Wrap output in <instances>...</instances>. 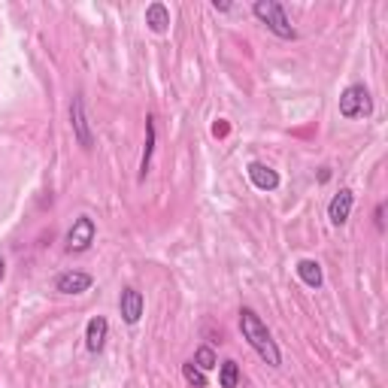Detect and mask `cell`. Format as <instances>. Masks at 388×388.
Segmentation results:
<instances>
[{"label": "cell", "mask_w": 388, "mask_h": 388, "mask_svg": "<svg viewBox=\"0 0 388 388\" xmlns=\"http://www.w3.org/2000/svg\"><path fill=\"white\" fill-rule=\"evenodd\" d=\"M297 276H300V282H303V285H310V288H322V285H325L322 264H319V261H312V258H303V261L297 264Z\"/></svg>", "instance_id": "12"}, {"label": "cell", "mask_w": 388, "mask_h": 388, "mask_svg": "<svg viewBox=\"0 0 388 388\" xmlns=\"http://www.w3.org/2000/svg\"><path fill=\"white\" fill-rule=\"evenodd\" d=\"M370 113H373V101L364 85L355 82L340 94V116L343 118H358V116H370Z\"/></svg>", "instance_id": "3"}, {"label": "cell", "mask_w": 388, "mask_h": 388, "mask_svg": "<svg viewBox=\"0 0 388 388\" xmlns=\"http://www.w3.org/2000/svg\"><path fill=\"white\" fill-rule=\"evenodd\" d=\"M213 9L215 12H230V4L228 0H213Z\"/></svg>", "instance_id": "17"}, {"label": "cell", "mask_w": 388, "mask_h": 388, "mask_svg": "<svg viewBox=\"0 0 388 388\" xmlns=\"http://www.w3.org/2000/svg\"><path fill=\"white\" fill-rule=\"evenodd\" d=\"M240 331H242V340L264 358V364H270V367H279V364H282V355H279V346H276L273 334L267 331V325L261 322V315L255 310H249V307L240 310Z\"/></svg>", "instance_id": "1"}, {"label": "cell", "mask_w": 388, "mask_h": 388, "mask_svg": "<svg viewBox=\"0 0 388 388\" xmlns=\"http://www.w3.org/2000/svg\"><path fill=\"white\" fill-rule=\"evenodd\" d=\"M4 276H6V261L0 258V282H4Z\"/></svg>", "instance_id": "20"}, {"label": "cell", "mask_w": 388, "mask_h": 388, "mask_svg": "<svg viewBox=\"0 0 388 388\" xmlns=\"http://www.w3.org/2000/svg\"><path fill=\"white\" fill-rule=\"evenodd\" d=\"M382 213H385V203L376 206V228H379V230H382V225H385V222H382Z\"/></svg>", "instance_id": "18"}, {"label": "cell", "mask_w": 388, "mask_h": 388, "mask_svg": "<svg viewBox=\"0 0 388 388\" xmlns=\"http://www.w3.org/2000/svg\"><path fill=\"white\" fill-rule=\"evenodd\" d=\"M218 385L222 388H237L240 385V364L237 361H222L218 364Z\"/></svg>", "instance_id": "14"}, {"label": "cell", "mask_w": 388, "mask_h": 388, "mask_svg": "<svg viewBox=\"0 0 388 388\" xmlns=\"http://www.w3.org/2000/svg\"><path fill=\"white\" fill-rule=\"evenodd\" d=\"M143 310H146V300L137 288H125L121 291V297H118V312H121V319H125L128 325H137L143 319Z\"/></svg>", "instance_id": "8"}, {"label": "cell", "mask_w": 388, "mask_h": 388, "mask_svg": "<svg viewBox=\"0 0 388 388\" xmlns=\"http://www.w3.org/2000/svg\"><path fill=\"white\" fill-rule=\"evenodd\" d=\"M106 334H109V322L103 319V315H94V319L85 325V349L88 352H103L106 346Z\"/></svg>", "instance_id": "9"}, {"label": "cell", "mask_w": 388, "mask_h": 388, "mask_svg": "<svg viewBox=\"0 0 388 388\" xmlns=\"http://www.w3.org/2000/svg\"><path fill=\"white\" fill-rule=\"evenodd\" d=\"M91 285H94L91 273H82V270H64L55 279V291H61V295H85Z\"/></svg>", "instance_id": "6"}, {"label": "cell", "mask_w": 388, "mask_h": 388, "mask_svg": "<svg viewBox=\"0 0 388 388\" xmlns=\"http://www.w3.org/2000/svg\"><path fill=\"white\" fill-rule=\"evenodd\" d=\"M70 125H73V137L82 149H91L94 146V133H91V125H88V116H85V101L82 97H73L70 103Z\"/></svg>", "instance_id": "5"}, {"label": "cell", "mask_w": 388, "mask_h": 388, "mask_svg": "<svg viewBox=\"0 0 388 388\" xmlns=\"http://www.w3.org/2000/svg\"><path fill=\"white\" fill-rule=\"evenodd\" d=\"M327 179H331V170L322 167V170H319V182H327Z\"/></svg>", "instance_id": "19"}, {"label": "cell", "mask_w": 388, "mask_h": 388, "mask_svg": "<svg viewBox=\"0 0 388 388\" xmlns=\"http://www.w3.org/2000/svg\"><path fill=\"white\" fill-rule=\"evenodd\" d=\"M97 237V225L91 215H79L73 218V225L67 230V252H85L91 249V242Z\"/></svg>", "instance_id": "4"}, {"label": "cell", "mask_w": 388, "mask_h": 388, "mask_svg": "<svg viewBox=\"0 0 388 388\" xmlns=\"http://www.w3.org/2000/svg\"><path fill=\"white\" fill-rule=\"evenodd\" d=\"M194 364L206 373V370H215L218 367V358H215V352L210 349V346H200L198 352H194Z\"/></svg>", "instance_id": "16"}, {"label": "cell", "mask_w": 388, "mask_h": 388, "mask_svg": "<svg viewBox=\"0 0 388 388\" xmlns=\"http://www.w3.org/2000/svg\"><path fill=\"white\" fill-rule=\"evenodd\" d=\"M182 376H185L188 385H194V388H206V373H203L194 361H185V364H182Z\"/></svg>", "instance_id": "15"}, {"label": "cell", "mask_w": 388, "mask_h": 388, "mask_svg": "<svg viewBox=\"0 0 388 388\" xmlns=\"http://www.w3.org/2000/svg\"><path fill=\"white\" fill-rule=\"evenodd\" d=\"M352 203H355V194H352V188H340L331 203H327V218H331V225H346L349 215H352Z\"/></svg>", "instance_id": "7"}, {"label": "cell", "mask_w": 388, "mask_h": 388, "mask_svg": "<svg viewBox=\"0 0 388 388\" xmlns=\"http://www.w3.org/2000/svg\"><path fill=\"white\" fill-rule=\"evenodd\" d=\"M146 24H149L152 34H167V28H170V9L161 4V0H155V4L146 6Z\"/></svg>", "instance_id": "11"}, {"label": "cell", "mask_w": 388, "mask_h": 388, "mask_svg": "<svg viewBox=\"0 0 388 388\" xmlns=\"http://www.w3.org/2000/svg\"><path fill=\"white\" fill-rule=\"evenodd\" d=\"M152 152H155V118H146V146H143V158H140V182L149 176L152 167Z\"/></svg>", "instance_id": "13"}, {"label": "cell", "mask_w": 388, "mask_h": 388, "mask_svg": "<svg viewBox=\"0 0 388 388\" xmlns=\"http://www.w3.org/2000/svg\"><path fill=\"white\" fill-rule=\"evenodd\" d=\"M246 173H249V179H252L255 188H261V191H276V188H279V173H276L273 167L261 164V161H252V164L246 167Z\"/></svg>", "instance_id": "10"}, {"label": "cell", "mask_w": 388, "mask_h": 388, "mask_svg": "<svg viewBox=\"0 0 388 388\" xmlns=\"http://www.w3.org/2000/svg\"><path fill=\"white\" fill-rule=\"evenodd\" d=\"M252 12H255V19H258L267 31H270L273 36H279V40H295V36H297L295 24H291L285 6L279 4V0H255Z\"/></svg>", "instance_id": "2"}]
</instances>
